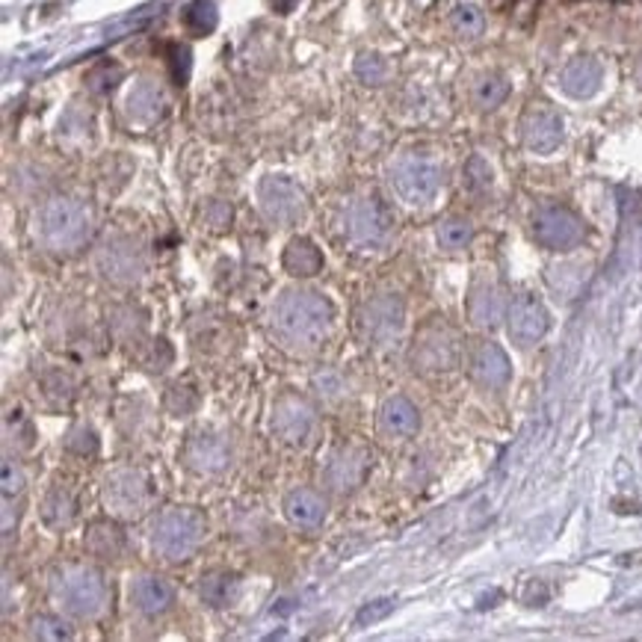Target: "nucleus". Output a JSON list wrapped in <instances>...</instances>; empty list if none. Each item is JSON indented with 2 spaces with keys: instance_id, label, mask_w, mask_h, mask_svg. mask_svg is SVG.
<instances>
[{
  "instance_id": "f3484780",
  "label": "nucleus",
  "mask_w": 642,
  "mask_h": 642,
  "mask_svg": "<svg viewBox=\"0 0 642 642\" xmlns=\"http://www.w3.org/2000/svg\"><path fill=\"white\" fill-rule=\"evenodd\" d=\"M521 140L524 145L536 151V155H551L562 143V119L553 110H533L524 116L521 124Z\"/></svg>"
},
{
  "instance_id": "7ed1b4c3",
  "label": "nucleus",
  "mask_w": 642,
  "mask_h": 642,
  "mask_svg": "<svg viewBox=\"0 0 642 642\" xmlns=\"http://www.w3.org/2000/svg\"><path fill=\"white\" fill-rule=\"evenodd\" d=\"M33 237L50 251H74L90 237V210L71 198H54L33 217Z\"/></svg>"
},
{
  "instance_id": "f8f14e48",
  "label": "nucleus",
  "mask_w": 642,
  "mask_h": 642,
  "mask_svg": "<svg viewBox=\"0 0 642 642\" xmlns=\"http://www.w3.org/2000/svg\"><path fill=\"white\" fill-rule=\"evenodd\" d=\"M370 453L364 447H344L329 459L323 471V486L335 495H349L364 483L370 471Z\"/></svg>"
},
{
  "instance_id": "ddd939ff",
  "label": "nucleus",
  "mask_w": 642,
  "mask_h": 642,
  "mask_svg": "<svg viewBox=\"0 0 642 642\" xmlns=\"http://www.w3.org/2000/svg\"><path fill=\"white\" fill-rule=\"evenodd\" d=\"M412 364H414V370H423V373L450 370L453 364H456V344H453V335L447 329H442V326H426V329L414 337Z\"/></svg>"
},
{
  "instance_id": "a211bd4d",
  "label": "nucleus",
  "mask_w": 642,
  "mask_h": 642,
  "mask_svg": "<svg viewBox=\"0 0 642 642\" xmlns=\"http://www.w3.org/2000/svg\"><path fill=\"white\" fill-rule=\"evenodd\" d=\"M471 373H474V380L480 382L483 388L500 391V388L509 382L512 368H509L507 352H503L492 341H483V344H476L474 352H471Z\"/></svg>"
},
{
  "instance_id": "39448f33",
  "label": "nucleus",
  "mask_w": 642,
  "mask_h": 642,
  "mask_svg": "<svg viewBox=\"0 0 642 642\" xmlns=\"http://www.w3.org/2000/svg\"><path fill=\"white\" fill-rule=\"evenodd\" d=\"M101 500H104L107 512L116 515V519H140L151 507V500H155V486H151V476L143 468L119 465V468H112L104 476Z\"/></svg>"
},
{
  "instance_id": "c85d7f7f",
  "label": "nucleus",
  "mask_w": 642,
  "mask_h": 642,
  "mask_svg": "<svg viewBox=\"0 0 642 642\" xmlns=\"http://www.w3.org/2000/svg\"><path fill=\"white\" fill-rule=\"evenodd\" d=\"M181 21L190 33L208 36V33H213V27H217V21H219L217 4H213V0H190L181 12Z\"/></svg>"
},
{
  "instance_id": "72a5a7b5",
  "label": "nucleus",
  "mask_w": 642,
  "mask_h": 642,
  "mask_svg": "<svg viewBox=\"0 0 642 642\" xmlns=\"http://www.w3.org/2000/svg\"><path fill=\"white\" fill-rule=\"evenodd\" d=\"M314 391H317V397H323L326 402H335V400H341L347 394V385H344V376L337 373V370H320V373H314Z\"/></svg>"
},
{
  "instance_id": "4c0bfd02",
  "label": "nucleus",
  "mask_w": 642,
  "mask_h": 642,
  "mask_svg": "<svg viewBox=\"0 0 642 642\" xmlns=\"http://www.w3.org/2000/svg\"><path fill=\"white\" fill-rule=\"evenodd\" d=\"M465 178H468L471 190H486V187L492 184V166H488L480 155H474L468 160V166H465Z\"/></svg>"
},
{
  "instance_id": "7c9ffc66",
  "label": "nucleus",
  "mask_w": 642,
  "mask_h": 642,
  "mask_svg": "<svg viewBox=\"0 0 642 642\" xmlns=\"http://www.w3.org/2000/svg\"><path fill=\"white\" fill-rule=\"evenodd\" d=\"M450 24H453V30H456L459 36H465V39H476V36H480L483 27H486L483 12L476 9V6H471V4H462V6L453 9Z\"/></svg>"
},
{
  "instance_id": "423d86ee",
  "label": "nucleus",
  "mask_w": 642,
  "mask_h": 642,
  "mask_svg": "<svg viewBox=\"0 0 642 642\" xmlns=\"http://www.w3.org/2000/svg\"><path fill=\"white\" fill-rule=\"evenodd\" d=\"M391 213H388L385 201L380 196L352 201L347 210V234L356 246L364 249H380L388 237H391Z\"/></svg>"
},
{
  "instance_id": "a18cd8bd",
  "label": "nucleus",
  "mask_w": 642,
  "mask_h": 642,
  "mask_svg": "<svg viewBox=\"0 0 642 642\" xmlns=\"http://www.w3.org/2000/svg\"><path fill=\"white\" fill-rule=\"evenodd\" d=\"M270 4H273V9H275V12H291L296 0H270Z\"/></svg>"
},
{
  "instance_id": "58836bf2",
  "label": "nucleus",
  "mask_w": 642,
  "mask_h": 642,
  "mask_svg": "<svg viewBox=\"0 0 642 642\" xmlns=\"http://www.w3.org/2000/svg\"><path fill=\"white\" fill-rule=\"evenodd\" d=\"M122 80V69L119 66H98L92 74H90V90L92 92H98V95H104V92H110L112 86H116Z\"/></svg>"
},
{
  "instance_id": "6e6552de",
  "label": "nucleus",
  "mask_w": 642,
  "mask_h": 642,
  "mask_svg": "<svg viewBox=\"0 0 642 642\" xmlns=\"http://www.w3.org/2000/svg\"><path fill=\"white\" fill-rule=\"evenodd\" d=\"M95 267L112 284H134L145 273L143 249L136 246L131 237H110V241L98 249Z\"/></svg>"
},
{
  "instance_id": "a878e982",
  "label": "nucleus",
  "mask_w": 642,
  "mask_h": 642,
  "mask_svg": "<svg viewBox=\"0 0 642 642\" xmlns=\"http://www.w3.org/2000/svg\"><path fill=\"white\" fill-rule=\"evenodd\" d=\"M468 314L476 326H495L500 317V291L492 279H476L471 287V299H468Z\"/></svg>"
},
{
  "instance_id": "393cba45",
  "label": "nucleus",
  "mask_w": 642,
  "mask_h": 642,
  "mask_svg": "<svg viewBox=\"0 0 642 642\" xmlns=\"http://www.w3.org/2000/svg\"><path fill=\"white\" fill-rule=\"evenodd\" d=\"M39 512L50 530H62V527H71V521L78 519V498H74L66 486H54L42 498Z\"/></svg>"
},
{
  "instance_id": "ea45409f",
  "label": "nucleus",
  "mask_w": 642,
  "mask_h": 642,
  "mask_svg": "<svg viewBox=\"0 0 642 642\" xmlns=\"http://www.w3.org/2000/svg\"><path fill=\"white\" fill-rule=\"evenodd\" d=\"M69 450L78 453V456H95L98 453V438L92 430H86V426H78L71 435H69Z\"/></svg>"
},
{
  "instance_id": "79ce46f5",
  "label": "nucleus",
  "mask_w": 642,
  "mask_h": 642,
  "mask_svg": "<svg viewBox=\"0 0 642 642\" xmlns=\"http://www.w3.org/2000/svg\"><path fill=\"white\" fill-rule=\"evenodd\" d=\"M394 610V601H373V604H368V607H361V613L356 615V625H373V622H380V619H385L388 613Z\"/></svg>"
},
{
  "instance_id": "473e14b6",
  "label": "nucleus",
  "mask_w": 642,
  "mask_h": 642,
  "mask_svg": "<svg viewBox=\"0 0 642 642\" xmlns=\"http://www.w3.org/2000/svg\"><path fill=\"white\" fill-rule=\"evenodd\" d=\"M471 237H474V229H471L468 219H447V222L438 225V243L450 251L465 249L471 243Z\"/></svg>"
},
{
  "instance_id": "c03bdc74",
  "label": "nucleus",
  "mask_w": 642,
  "mask_h": 642,
  "mask_svg": "<svg viewBox=\"0 0 642 642\" xmlns=\"http://www.w3.org/2000/svg\"><path fill=\"white\" fill-rule=\"evenodd\" d=\"M205 217H208V222L213 225V229H222V225H229V219H231V208L222 205V201H210Z\"/></svg>"
},
{
  "instance_id": "4be33fe9",
  "label": "nucleus",
  "mask_w": 642,
  "mask_h": 642,
  "mask_svg": "<svg viewBox=\"0 0 642 642\" xmlns=\"http://www.w3.org/2000/svg\"><path fill=\"white\" fill-rule=\"evenodd\" d=\"M83 548L95 560H119L124 553V533L116 521H92L83 536Z\"/></svg>"
},
{
  "instance_id": "b1692460",
  "label": "nucleus",
  "mask_w": 642,
  "mask_h": 642,
  "mask_svg": "<svg viewBox=\"0 0 642 642\" xmlns=\"http://www.w3.org/2000/svg\"><path fill=\"white\" fill-rule=\"evenodd\" d=\"M124 112L128 119L136 124H151L160 119L163 112V92L157 83L151 80H140L134 83V90L128 92V101H124Z\"/></svg>"
},
{
  "instance_id": "cd10ccee",
  "label": "nucleus",
  "mask_w": 642,
  "mask_h": 642,
  "mask_svg": "<svg viewBox=\"0 0 642 642\" xmlns=\"http://www.w3.org/2000/svg\"><path fill=\"white\" fill-rule=\"evenodd\" d=\"M198 595L210 607H229L241 595V581L231 572H208L198 583Z\"/></svg>"
},
{
  "instance_id": "a19ab883",
  "label": "nucleus",
  "mask_w": 642,
  "mask_h": 642,
  "mask_svg": "<svg viewBox=\"0 0 642 642\" xmlns=\"http://www.w3.org/2000/svg\"><path fill=\"white\" fill-rule=\"evenodd\" d=\"M169 361H172V347L166 341H155L148 347V358H145L148 370H166Z\"/></svg>"
},
{
  "instance_id": "9b49d317",
  "label": "nucleus",
  "mask_w": 642,
  "mask_h": 642,
  "mask_svg": "<svg viewBox=\"0 0 642 642\" xmlns=\"http://www.w3.org/2000/svg\"><path fill=\"white\" fill-rule=\"evenodd\" d=\"M548 311L533 294H519L512 296L509 311H507V326H509V337L519 347H533L536 341H542L548 332Z\"/></svg>"
},
{
  "instance_id": "c9c22d12",
  "label": "nucleus",
  "mask_w": 642,
  "mask_h": 642,
  "mask_svg": "<svg viewBox=\"0 0 642 642\" xmlns=\"http://www.w3.org/2000/svg\"><path fill=\"white\" fill-rule=\"evenodd\" d=\"M356 74L364 83L380 86L385 80V74H388V66H385V59L380 54H361L356 59Z\"/></svg>"
},
{
  "instance_id": "20e7f679",
  "label": "nucleus",
  "mask_w": 642,
  "mask_h": 642,
  "mask_svg": "<svg viewBox=\"0 0 642 642\" xmlns=\"http://www.w3.org/2000/svg\"><path fill=\"white\" fill-rule=\"evenodd\" d=\"M205 539V519L196 509L172 507L163 509L151 524V545L166 560H187Z\"/></svg>"
},
{
  "instance_id": "9d476101",
  "label": "nucleus",
  "mask_w": 642,
  "mask_h": 642,
  "mask_svg": "<svg viewBox=\"0 0 642 642\" xmlns=\"http://www.w3.org/2000/svg\"><path fill=\"white\" fill-rule=\"evenodd\" d=\"M402 329V302L397 296H376L364 302L358 311V332L368 344L385 347L391 344Z\"/></svg>"
},
{
  "instance_id": "dca6fc26",
  "label": "nucleus",
  "mask_w": 642,
  "mask_h": 642,
  "mask_svg": "<svg viewBox=\"0 0 642 642\" xmlns=\"http://www.w3.org/2000/svg\"><path fill=\"white\" fill-rule=\"evenodd\" d=\"M187 465L198 474H219L229 468L231 462V447L222 435L213 433H198L190 438V444L184 450Z\"/></svg>"
},
{
  "instance_id": "2eb2a0df",
  "label": "nucleus",
  "mask_w": 642,
  "mask_h": 642,
  "mask_svg": "<svg viewBox=\"0 0 642 642\" xmlns=\"http://www.w3.org/2000/svg\"><path fill=\"white\" fill-rule=\"evenodd\" d=\"M261 208L273 222H294L305 213V196L287 178H267L261 184Z\"/></svg>"
},
{
  "instance_id": "4468645a",
  "label": "nucleus",
  "mask_w": 642,
  "mask_h": 642,
  "mask_svg": "<svg viewBox=\"0 0 642 642\" xmlns=\"http://www.w3.org/2000/svg\"><path fill=\"white\" fill-rule=\"evenodd\" d=\"M273 430L275 435L287 444H299L305 442L314 430V409L305 397L299 394H284L279 397L273 409Z\"/></svg>"
},
{
  "instance_id": "aec40b11",
  "label": "nucleus",
  "mask_w": 642,
  "mask_h": 642,
  "mask_svg": "<svg viewBox=\"0 0 642 642\" xmlns=\"http://www.w3.org/2000/svg\"><path fill=\"white\" fill-rule=\"evenodd\" d=\"M175 593L172 586L157 574H143L131 583V604L134 610H140L143 615H160L172 607Z\"/></svg>"
},
{
  "instance_id": "e433bc0d",
  "label": "nucleus",
  "mask_w": 642,
  "mask_h": 642,
  "mask_svg": "<svg viewBox=\"0 0 642 642\" xmlns=\"http://www.w3.org/2000/svg\"><path fill=\"white\" fill-rule=\"evenodd\" d=\"M169 66H172V78L178 86L187 83L190 78V66H193V57H190V48L184 45H172L169 48Z\"/></svg>"
},
{
  "instance_id": "412c9836",
  "label": "nucleus",
  "mask_w": 642,
  "mask_h": 642,
  "mask_svg": "<svg viewBox=\"0 0 642 642\" xmlns=\"http://www.w3.org/2000/svg\"><path fill=\"white\" fill-rule=\"evenodd\" d=\"M601 78H604V71L593 57H577L562 69L560 86H562V92L572 98H589L598 92Z\"/></svg>"
},
{
  "instance_id": "6ab92c4d",
  "label": "nucleus",
  "mask_w": 642,
  "mask_h": 642,
  "mask_svg": "<svg viewBox=\"0 0 642 642\" xmlns=\"http://www.w3.org/2000/svg\"><path fill=\"white\" fill-rule=\"evenodd\" d=\"M421 426V414L414 409V402L409 397H388L380 409V430L388 438H409L418 433Z\"/></svg>"
},
{
  "instance_id": "5701e85b",
  "label": "nucleus",
  "mask_w": 642,
  "mask_h": 642,
  "mask_svg": "<svg viewBox=\"0 0 642 642\" xmlns=\"http://www.w3.org/2000/svg\"><path fill=\"white\" fill-rule=\"evenodd\" d=\"M284 512L296 527L314 530V527H320L326 521V500L317 492H311V488H294L284 498Z\"/></svg>"
},
{
  "instance_id": "0eeeda50",
  "label": "nucleus",
  "mask_w": 642,
  "mask_h": 642,
  "mask_svg": "<svg viewBox=\"0 0 642 642\" xmlns=\"http://www.w3.org/2000/svg\"><path fill=\"white\" fill-rule=\"evenodd\" d=\"M391 184L402 201L409 205H426L433 201L438 187H442V166L426 157H402L391 169Z\"/></svg>"
},
{
  "instance_id": "37998d69",
  "label": "nucleus",
  "mask_w": 642,
  "mask_h": 642,
  "mask_svg": "<svg viewBox=\"0 0 642 642\" xmlns=\"http://www.w3.org/2000/svg\"><path fill=\"white\" fill-rule=\"evenodd\" d=\"M21 488H24V474L12 462H4V498L21 495Z\"/></svg>"
},
{
  "instance_id": "1a4fd4ad",
  "label": "nucleus",
  "mask_w": 642,
  "mask_h": 642,
  "mask_svg": "<svg viewBox=\"0 0 642 642\" xmlns=\"http://www.w3.org/2000/svg\"><path fill=\"white\" fill-rule=\"evenodd\" d=\"M533 234L542 246L553 251H565V249H574L577 243H583L586 229L569 208L545 205V208H539L533 217Z\"/></svg>"
},
{
  "instance_id": "f03ea898",
  "label": "nucleus",
  "mask_w": 642,
  "mask_h": 642,
  "mask_svg": "<svg viewBox=\"0 0 642 642\" xmlns=\"http://www.w3.org/2000/svg\"><path fill=\"white\" fill-rule=\"evenodd\" d=\"M50 593L62 610L78 615V619H95L107 607V583L92 565H59L50 574Z\"/></svg>"
},
{
  "instance_id": "bb28decb",
  "label": "nucleus",
  "mask_w": 642,
  "mask_h": 642,
  "mask_svg": "<svg viewBox=\"0 0 642 642\" xmlns=\"http://www.w3.org/2000/svg\"><path fill=\"white\" fill-rule=\"evenodd\" d=\"M284 270L291 275H299V279H311V275L323 270V251L305 237H296L284 249Z\"/></svg>"
},
{
  "instance_id": "c756f323",
  "label": "nucleus",
  "mask_w": 642,
  "mask_h": 642,
  "mask_svg": "<svg viewBox=\"0 0 642 642\" xmlns=\"http://www.w3.org/2000/svg\"><path fill=\"white\" fill-rule=\"evenodd\" d=\"M507 95H509V80L500 78V74H486V78L474 86V101H476V107H483V110L500 107L503 101H507Z\"/></svg>"
},
{
  "instance_id": "2f4dec72",
  "label": "nucleus",
  "mask_w": 642,
  "mask_h": 642,
  "mask_svg": "<svg viewBox=\"0 0 642 642\" xmlns=\"http://www.w3.org/2000/svg\"><path fill=\"white\" fill-rule=\"evenodd\" d=\"M163 406H166L169 414L175 418H187V414H193L196 406H198V394L193 385H172L166 391V400H163Z\"/></svg>"
},
{
  "instance_id": "f704fd0d",
  "label": "nucleus",
  "mask_w": 642,
  "mask_h": 642,
  "mask_svg": "<svg viewBox=\"0 0 642 642\" xmlns=\"http://www.w3.org/2000/svg\"><path fill=\"white\" fill-rule=\"evenodd\" d=\"M30 634L36 639H69L71 637V627L59 619V615H36Z\"/></svg>"
},
{
  "instance_id": "f257e3e1",
  "label": "nucleus",
  "mask_w": 642,
  "mask_h": 642,
  "mask_svg": "<svg viewBox=\"0 0 642 642\" xmlns=\"http://www.w3.org/2000/svg\"><path fill=\"white\" fill-rule=\"evenodd\" d=\"M332 317L335 308L323 294L287 291L275 299L270 311V332L279 347L291 352H308L329 335Z\"/></svg>"
}]
</instances>
